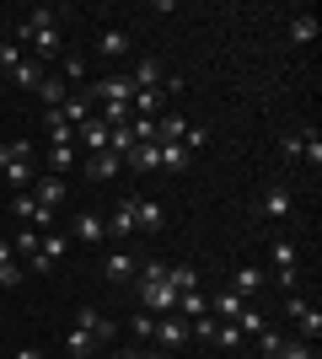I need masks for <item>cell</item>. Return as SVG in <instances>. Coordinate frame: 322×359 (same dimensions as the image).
<instances>
[{
  "label": "cell",
  "mask_w": 322,
  "mask_h": 359,
  "mask_svg": "<svg viewBox=\"0 0 322 359\" xmlns=\"http://www.w3.org/2000/svg\"><path fill=\"white\" fill-rule=\"evenodd\" d=\"M253 215H258V220H274V225H285V220L295 215V194L274 182V188H263V194L253 198Z\"/></svg>",
  "instance_id": "6da1fadb"
},
{
  "label": "cell",
  "mask_w": 322,
  "mask_h": 359,
  "mask_svg": "<svg viewBox=\"0 0 322 359\" xmlns=\"http://www.w3.org/2000/svg\"><path fill=\"white\" fill-rule=\"evenodd\" d=\"M269 257H274V279H279V290H285V295H295V279H301V263H295V241H290V236H274Z\"/></svg>",
  "instance_id": "7a4b0ae2"
},
{
  "label": "cell",
  "mask_w": 322,
  "mask_h": 359,
  "mask_svg": "<svg viewBox=\"0 0 322 359\" xmlns=\"http://www.w3.org/2000/svg\"><path fill=\"white\" fill-rule=\"evenodd\" d=\"M70 247H76V241L65 236V231H54V236H43V241H38V252L27 257V269H32V273H48V269H60L65 257H70Z\"/></svg>",
  "instance_id": "3957f363"
},
{
  "label": "cell",
  "mask_w": 322,
  "mask_h": 359,
  "mask_svg": "<svg viewBox=\"0 0 322 359\" xmlns=\"http://www.w3.org/2000/svg\"><path fill=\"white\" fill-rule=\"evenodd\" d=\"M140 306L151 316H177V290H172L167 279H161V285H145V279H140Z\"/></svg>",
  "instance_id": "277c9868"
},
{
  "label": "cell",
  "mask_w": 322,
  "mask_h": 359,
  "mask_svg": "<svg viewBox=\"0 0 322 359\" xmlns=\"http://www.w3.org/2000/svg\"><path fill=\"white\" fill-rule=\"evenodd\" d=\"M92 102L113 107V102H129L135 97V86H129V75H102V81H92V91H86Z\"/></svg>",
  "instance_id": "5b68a950"
},
{
  "label": "cell",
  "mask_w": 322,
  "mask_h": 359,
  "mask_svg": "<svg viewBox=\"0 0 322 359\" xmlns=\"http://www.w3.org/2000/svg\"><path fill=\"white\" fill-rule=\"evenodd\" d=\"M102 273L113 279V285H129L140 273V252H129V247H119V252H107L102 257Z\"/></svg>",
  "instance_id": "8992f818"
},
{
  "label": "cell",
  "mask_w": 322,
  "mask_h": 359,
  "mask_svg": "<svg viewBox=\"0 0 322 359\" xmlns=\"http://www.w3.org/2000/svg\"><path fill=\"white\" fill-rule=\"evenodd\" d=\"M65 236H70V241H86V247H97V241L107 236V220H102L97 210H81V215H76V225H70Z\"/></svg>",
  "instance_id": "52a82bcc"
},
{
  "label": "cell",
  "mask_w": 322,
  "mask_h": 359,
  "mask_svg": "<svg viewBox=\"0 0 322 359\" xmlns=\"http://www.w3.org/2000/svg\"><path fill=\"white\" fill-rule=\"evenodd\" d=\"M129 48H135L129 27H107V32H97V60H129Z\"/></svg>",
  "instance_id": "ba28073f"
},
{
  "label": "cell",
  "mask_w": 322,
  "mask_h": 359,
  "mask_svg": "<svg viewBox=\"0 0 322 359\" xmlns=\"http://www.w3.org/2000/svg\"><path fill=\"white\" fill-rule=\"evenodd\" d=\"M81 172H86L92 182H113V177L123 172V161L113 156V150H97V156H86V161H81Z\"/></svg>",
  "instance_id": "9c48e42d"
},
{
  "label": "cell",
  "mask_w": 322,
  "mask_h": 359,
  "mask_svg": "<svg viewBox=\"0 0 322 359\" xmlns=\"http://www.w3.org/2000/svg\"><path fill=\"white\" fill-rule=\"evenodd\" d=\"M129 210H135V231H161L167 225V210L156 198H129Z\"/></svg>",
  "instance_id": "30bf717a"
},
{
  "label": "cell",
  "mask_w": 322,
  "mask_h": 359,
  "mask_svg": "<svg viewBox=\"0 0 322 359\" xmlns=\"http://www.w3.org/2000/svg\"><path fill=\"white\" fill-rule=\"evenodd\" d=\"M226 285H231V290H236V295H242V300H253V295H258V290H263V285H269V273H263V269H253V263H242V269L231 273Z\"/></svg>",
  "instance_id": "8fae6325"
},
{
  "label": "cell",
  "mask_w": 322,
  "mask_h": 359,
  "mask_svg": "<svg viewBox=\"0 0 322 359\" xmlns=\"http://www.w3.org/2000/svg\"><path fill=\"white\" fill-rule=\"evenodd\" d=\"M11 210L22 215L27 225H38V231H48V225H54V210H43V204H38L32 194H16V198H11Z\"/></svg>",
  "instance_id": "7c38bea8"
},
{
  "label": "cell",
  "mask_w": 322,
  "mask_h": 359,
  "mask_svg": "<svg viewBox=\"0 0 322 359\" xmlns=\"http://www.w3.org/2000/svg\"><path fill=\"white\" fill-rule=\"evenodd\" d=\"M156 344L161 348H183L188 344V322L183 316H156Z\"/></svg>",
  "instance_id": "4fadbf2b"
},
{
  "label": "cell",
  "mask_w": 322,
  "mask_h": 359,
  "mask_svg": "<svg viewBox=\"0 0 322 359\" xmlns=\"http://www.w3.org/2000/svg\"><path fill=\"white\" fill-rule=\"evenodd\" d=\"M107 140H113V129H107L102 118H86L76 129V145H86V156H97V150H107Z\"/></svg>",
  "instance_id": "5bb4252c"
},
{
  "label": "cell",
  "mask_w": 322,
  "mask_h": 359,
  "mask_svg": "<svg viewBox=\"0 0 322 359\" xmlns=\"http://www.w3.org/2000/svg\"><path fill=\"white\" fill-rule=\"evenodd\" d=\"M32 198H38L43 210H60L65 198H70V182L65 177H43V182H32Z\"/></svg>",
  "instance_id": "9a60e30c"
},
{
  "label": "cell",
  "mask_w": 322,
  "mask_h": 359,
  "mask_svg": "<svg viewBox=\"0 0 322 359\" xmlns=\"http://www.w3.org/2000/svg\"><path fill=\"white\" fill-rule=\"evenodd\" d=\"M210 311H215V316H226V322H236V316L247 311V300L236 295V290H231V285H220V290H215V295H210Z\"/></svg>",
  "instance_id": "2e32d148"
},
{
  "label": "cell",
  "mask_w": 322,
  "mask_h": 359,
  "mask_svg": "<svg viewBox=\"0 0 322 359\" xmlns=\"http://www.w3.org/2000/svg\"><path fill=\"white\" fill-rule=\"evenodd\" d=\"M76 327H81V332H92L97 344H107V338H113V322H107V316H97L92 306H81V311H76Z\"/></svg>",
  "instance_id": "e0dca14e"
},
{
  "label": "cell",
  "mask_w": 322,
  "mask_h": 359,
  "mask_svg": "<svg viewBox=\"0 0 322 359\" xmlns=\"http://www.w3.org/2000/svg\"><path fill=\"white\" fill-rule=\"evenodd\" d=\"M123 166H129V172H161V150L156 145H135L129 156H123Z\"/></svg>",
  "instance_id": "ac0fdd59"
},
{
  "label": "cell",
  "mask_w": 322,
  "mask_h": 359,
  "mask_svg": "<svg viewBox=\"0 0 322 359\" xmlns=\"http://www.w3.org/2000/svg\"><path fill=\"white\" fill-rule=\"evenodd\" d=\"M107 236H113V241H123V236H135V210H129V198H123L119 210L107 215Z\"/></svg>",
  "instance_id": "d6986e66"
},
{
  "label": "cell",
  "mask_w": 322,
  "mask_h": 359,
  "mask_svg": "<svg viewBox=\"0 0 322 359\" xmlns=\"http://www.w3.org/2000/svg\"><path fill=\"white\" fill-rule=\"evenodd\" d=\"M38 97H43V102H48V113H54V107H60L65 97H70V81H65V75H43V81H38Z\"/></svg>",
  "instance_id": "ffe728a7"
},
{
  "label": "cell",
  "mask_w": 322,
  "mask_h": 359,
  "mask_svg": "<svg viewBox=\"0 0 322 359\" xmlns=\"http://www.w3.org/2000/svg\"><path fill=\"white\" fill-rule=\"evenodd\" d=\"M60 118L70 123V129H81V123L92 118V97H65V102H60Z\"/></svg>",
  "instance_id": "44dd1931"
},
{
  "label": "cell",
  "mask_w": 322,
  "mask_h": 359,
  "mask_svg": "<svg viewBox=\"0 0 322 359\" xmlns=\"http://www.w3.org/2000/svg\"><path fill=\"white\" fill-rule=\"evenodd\" d=\"M210 344H220V348H231V354H236V348H242L247 338H242V327H236V322H220V316H215V332H210Z\"/></svg>",
  "instance_id": "7402d4cb"
},
{
  "label": "cell",
  "mask_w": 322,
  "mask_h": 359,
  "mask_svg": "<svg viewBox=\"0 0 322 359\" xmlns=\"http://www.w3.org/2000/svg\"><path fill=\"white\" fill-rule=\"evenodd\" d=\"M65 354H70V359H92V354H97V338H92V332H81V327H70Z\"/></svg>",
  "instance_id": "603a6c76"
},
{
  "label": "cell",
  "mask_w": 322,
  "mask_h": 359,
  "mask_svg": "<svg viewBox=\"0 0 322 359\" xmlns=\"http://www.w3.org/2000/svg\"><path fill=\"white\" fill-rule=\"evenodd\" d=\"M43 60H22V65H16V70H11V81H16V86H27V91H38V81H43Z\"/></svg>",
  "instance_id": "cb8c5ba5"
},
{
  "label": "cell",
  "mask_w": 322,
  "mask_h": 359,
  "mask_svg": "<svg viewBox=\"0 0 322 359\" xmlns=\"http://www.w3.org/2000/svg\"><path fill=\"white\" fill-rule=\"evenodd\" d=\"M295 140H301V161H311V172L322 166V135L317 129H295Z\"/></svg>",
  "instance_id": "d4e9b609"
},
{
  "label": "cell",
  "mask_w": 322,
  "mask_h": 359,
  "mask_svg": "<svg viewBox=\"0 0 322 359\" xmlns=\"http://www.w3.org/2000/svg\"><path fill=\"white\" fill-rule=\"evenodd\" d=\"M295 332H301V344H317V332H322V311L317 306H307V311L295 316Z\"/></svg>",
  "instance_id": "484cf974"
},
{
  "label": "cell",
  "mask_w": 322,
  "mask_h": 359,
  "mask_svg": "<svg viewBox=\"0 0 322 359\" xmlns=\"http://www.w3.org/2000/svg\"><path fill=\"white\" fill-rule=\"evenodd\" d=\"M167 285L177 290V295H188V290H199V269H188V263H177V269H167Z\"/></svg>",
  "instance_id": "4316f807"
},
{
  "label": "cell",
  "mask_w": 322,
  "mask_h": 359,
  "mask_svg": "<svg viewBox=\"0 0 322 359\" xmlns=\"http://www.w3.org/2000/svg\"><path fill=\"white\" fill-rule=\"evenodd\" d=\"M0 182H11V188H32V161H6V172H0Z\"/></svg>",
  "instance_id": "83f0119b"
},
{
  "label": "cell",
  "mask_w": 322,
  "mask_h": 359,
  "mask_svg": "<svg viewBox=\"0 0 322 359\" xmlns=\"http://www.w3.org/2000/svg\"><path fill=\"white\" fill-rule=\"evenodd\" d=\"M76 166V145H48V177H60Z\"/></svg>",
  "instance_id": "f1b7e54d"
},
{
  "label": "cell",
  "mask_w": 322,
  "mask_h": 359,
  "mask_svg": "<svg viewBox=\"0 0 322 359\" xmlns=\"http://www.w3.org/2000/svg\"><path fill=\"white\" fill-rule=\"evenodd\" d=\"M161 150V172H183L188 161H194V156H188V145H156Z\"/></svg>",
  "instance_id": "f546056e"
},
{
  "label": "cell",
  "mask_w": 322,
  "mask_h": 359,
  "mask_svg": "<svg viewBox=\"0 0 322 359\" xmlns=\"http://www.w3.org/2000/svg\"><path fill=\"white\" fill-rule=\"evenodd\" d=\"M177 311L183 316H210V295H204V290H188V295H177Z\"/></svg>",
  "instance_id": "4dcf8cb0"
},
{
  "label": "cell",
  "mask_w": 322,
  "mask_h": 359,
  "mask_svg": "<svg viewBox=\"0 0 322 359\" xmlns=\"http://www.w3.org/2000/svg\"><path fill=\"white\" fill-rule=\"evenodd\" d=\"M317 38V16H290V43H311Z\"/></svg>",
  "instance_id": "1f68e13d"
},
{
  "label": "cell",
  "mask_w": 322,
  "mask_h": 359,
  "mask_svg": "<svg viewBox=\"0 0 322 359\" xmlns=\"http://www.w3.org/2000/svg\"><path fill=\"white\" fill-rule=\"evenodd\" d=\"M107 150H113V156H129V150H135V135H129V123H119V129H113V140H107Z\"/></svg>",
  "instance_id": "d6a6232c"
},
{
  "label": "cell",
  "mask_w": 322,
  "mask_h": 359,
  "mask_svg": "<svg viewBox=\"0 0 322 359\" xmlns=\"http://www.w3.org/2000/svg\"><path fill=\"white\" fill-rule=\"evenodd\" d=\"M274 359H317V354H311V344H301V338H285Z\"/></svg>",
  "instance_id": "836d02e7"
},
{
  "label": "cell",
  "mask_w": 322,
  "mask_h": 359,
  "mask_svg": "<svg viewBox=\"0 0 322 359\" xmlns=\"http://www.w3.org/2000/svg\"><path fill=\"white\" fill-rule=\"evenodd\" d=\"M22 60H27V54H22V43H6V38H0V70L11 75L16 65H22Z\"/></svg>",
  "instance_id": "e575fe53"
},
{
  "label": "cell",
  "mask_w": 322,
  "mask_h": 359,
  "mask_svg": "<svg viewBox=\"0 0 322 359\" xmlns=\"http://www.w3.org/2000/svg\"><path fill=\"white\" fill-rule=\"evenodd\" d=\"M129 332H135V338H156V316L140 306V316H129Z\"/></svg>",
  "instance_id": "d590c367"
},
{
  "label": "cell",
  "mask_w": 322,
  "mask_h": 359,
  "mask_svg": "<svg viewBox=\"0 0 322 359\" xmlns=\"http://www.w3.org/2000/svg\"><path fill=\"white\" fill-rule=\"evenodd\" d=\"M236 327H242V338H258V332H263V316L253 311V306H247V311L236 316Z\"/></svg>",
  "instance_id": "8d00e7d4"
},
{
  "label": "cell",
  "mask_w": 322,
  "mask_h": 359,
  "mask_svg": "<svg viewBox=\"0 0 322 359\" xmlns=\"http://www.w3.org/2000/svg\"><path fill=\"white\" fill-rule=\"evenodd\" d=\"M65 81H70V86H76V81H81V75H86V60H81V54H65Z\"/></svg>",
  "instance_id": "74e56055"
},
{
  "label": "cell",
  "mask_w": 322,
  "mask_h": 359,
  "mask_svg": "<svg viewBox=\"0 0 322 359\" xmlns=\"http://www.w3.org/2000/svg\"><path fill=\"white\" fill-rule=\"evenodd\" d=\"M279 344H285V338H279L274 327H263V332H258V348H263V359H274V354H279Z\"/></svg>",
  "instance_id": "f35d334b"
},
{
  "label": "cell",
  "mask_w": 322,
  "mask_h": 359,
  "mask_svg": "<svg viewBox=\"0 0 322 359\" xmlns=\"http://www.w3.org/2000/svg\"><path fill=\"white\" fill-rule=\"evenodd\" d=\"M38 241H43L38 231H16V252H22V257H32V252H38Z\"/></svg>",
  "instance_id": "ab89813d"
},
{
  "label": "cell",
  "mask_w": 322,
  "mask_h": 359,
  "mask_svg": "<svg viewBox=\"0 0 322 359\" xmlns=\"http://www.w3.org/2000/svg\"><path fill=\"white\" fill-rule=\"evenodd\" d=\"M6 269H22V263H16V252H11V241L0 236V273H6Z\"/></svg>",
  "instance_id": "60d3db41"
},
{
  "label": "cell",
  "mask_w": 322,
  "mask_h": 359,
  "mask_svg": "<svg viewBox=\"0 0 322 359\" xmlns=\"http://www.w3.org/2000/svg\"><path fill=\"white\" fill-rule=\"evenodd\" d=\"M183 140H188V156H194V150H199V145H204V140H210V135H204L199 123H188V135H183Z\"/></svg>",
  "instance_id": "b9f144b4"
},
{
  "label": "cell",
  "mask_w": 322,
  "mask_h": 359,
  "mask_svg": "<svg viewBox=\"0 0 322 359\" xmlns=\"http://www.w3.org/2000/svg\"><path fill=\"white\" fill-rule=\"evenodd\" d=\"M279 150H285V161H295V156H301V140L285 135V140H279Z\"/></svg>",
  "instance_id": "7bdbcfd3"
},
{
  "label": "cell",
  "mask_w": 322,
  "mask_h": 359,
  "mask_svg": "<svg viewBox=\"0 0 322 359\" xmlns=\"http://www.w3.org/2000/svg\"><path fill=\"white\" fill-rule=\"evenodd\" d=\"M16 359H43V348H16Z\"/></svg>",
  "instance_id": "ee69618b"
},
{
  "label": "cell",
  "mask_w": 322,
  "mask_h": 359,
  "mask_svg": "<svg viewBox=\"0 0 322 359\" xmlns=\"http://www.w3.org/2000/svg\"><path fill=\"white\" fill-rule=\"evenodd\" d=\"M113 359H140V354H113Z\"/></svg>",
  "instance_id": "f6af8a7d"
}]
</instances>
